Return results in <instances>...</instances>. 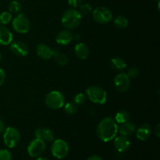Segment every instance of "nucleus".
I'll list each match as a JSON object with an SVG mask.
<instances>
[{
    "label": "nucleus",
    "mask_w": 160,
    "mask_h": 160,
    "mask_svg": "<svg viewBox=\"0 0 160 160\" xmlns=\"http://www.w3.org/2000/svg\"><path fill=\"white\" fill-rule=\"evenodd\" d=\"M81 14L78 9L72 8L66 10L63 12L61 19V22L64 28L72 30L78 28L81 22Z\"/></svg>",
    "instance_id": "2"
},
{
    "label": "nucleus",
    "mask_w": 160,
    "mask_h": 160,
    "mask_svg": "<svg viewBox=\"0 0 160 160\" xmlns=\"http://www.w3.org/2000/svg\"><path fill=\"white\" fill-rule=\"evenodd\" d=\"M37 160H49V159H48V158H46V157H42V156H39V157H38Z\"/></svg>",
    "instance_id": "36"
},
{
    "label": "nucleus",
    "mask_w": 160,
    "mask_h": 160,
    "mask_svg": "<svg viewBox=\"0 0 160 160\" xmlns=\"http://www.w3.org/2000/svg\"><path fill=\"white\" fill-rule=\"evenodd\" d=\"M114 24L118 28H125L128 25V20L123 16H118L114 19Z\"/></svg>",
    "instance_id": "24"
},
{
    "label": "nucleus",
    "mask_w": 160,
    "mask_h": 160,
    "mask_svg": "<svg viewBox=\"0 0 160 160\" xmlns=\"http://www.w3.org/2000/svg\"><path fill=\"white\" fill-rule=\"evenodd\" d=\"M130 119V113L127 110H120L119 112H117L115 117V121L117 123L120 124V123H125V122L128 121Z\"/></svg>",
    "instance_id": "21"
},
{
    "label": "nucleus",
    "mask_w": 160,
    "mask_h": 160,
    "mask_svg": "<svg viewBox=\"0 0 160 160\" xmlns=\"http://www.w3.org/2000/svg\"><path fill=\"white\" fill-rule=\"evenodd\" d=\"M139 69L136 67H132L128 70V73L127 75L128 76L129 78H136L139 75Z\"/></svg>",
    "instance_id": "29"
},
{
    "label": "nucleus",
    "mask_w": 160,
    "mask_h": 160,
    "mask_svg": "<svg viewBox=\"0 0 160 160\" xmlns=\"http://www.w3.org/2000/svg\"><path fill=\"white\" fill-rule=\"evenodd\" d=\"M118 133V123L111 117L102 119L97 127V135L104 142L112 141Z\"/></svg>",
    "instance_id": "1"
},
{
    "label": "nucleus",
    "mask_w": 160,
    "mask_h": 160,
    "mask_svg": "<svg viewBox=\"0 0 160 160\" xmlns=\"http://www.w3.org/2000/svg\"><path fill=\"white\" fill-rule=\"evenodd\" d=\"M110 65L113 70H118V71L124 70L127 67L126 62L124 61V59L120 57L112 58L110 60Z\"/></svg>",
    "instance_id": "20"
},
{
    "label": "nucleus",
    "mask_w": 160,
    "mask_h": 160,
    "mask_svg": "<svg viewBox=\"0 0 160 160\" xmlns=\"http://www.w3.org/2000/svg\"><path fill=\"white\" fill-rule=\"evenodd\" d=\"M36 53L40 59L43 60H48L54 54V50L45 44H39L36 48Z\"/></svg>",
    "instance_id": "13"
},
{
    "label": "nucleus",
    "mask_w": 160,
    "mask_h": 160,
    "mask_svg": "<svg viewBox=\"0 0 160 160\" xmlns=\"http://www.w3.org/2000/svg\"><path fill=\"white\" fill-rule=\"evenodd\" d=\"M0 160H12V155L7 149L0 150Z\"/></svg>",
    "instance_id": "30"
},
{
    "label": "nucleus",
    "mask_w": 160,
    "mask_h": 160,
    "mask_svg": "<svg viewBox=\"0 0 160 160\" xmlns=\"http://www.w3.org/2000/svg\"><path fill=\"white\" fill-rule=\"evenodd\" d=\"M74 54L78 58L81 59H87L89 55V49L85 44L79 42L74 47Z\"/></svg>",
    "instance_id": "19"
},
{
    "label": "nucleus",
    "mask_w": 160,
    "mask_h": 160,
    "mask_svg": "<svg viewBox=\"0 0 160 160\" xmlns=\"http://www.w3.org/2000/svg\"><path fill=\"white\" fill-rule=\"evenodd\" d=\"M45 102L50 109H59L63 107L65 104V98L63 95L59 91H52L45 96Z\"/></svg>",
    "instance_id": "4"
},
{
    "label": "nucleus",
    "mask_w": 160,
    "mask_h": 160,
    "mask_svg": "<svg viewBox=\"0 0 160 160\" xmlns=\"http://www.w3.org/2000/svg\"><path fill=\"white\" fill-rule=\"evenodd\" d=\"M45 150V142L39 138L34 139L28 147V152L30 156L38 158L42 156Z\"/></svg>",
    "instance_id": "9"
},
{
    "label": "nucleus",
    "mask_w": 160,
    "mask_h": 160,
    "mask_svg": "<svg viewBox=\"0 0 160 160\" xmlns=\"http://www.w3.org/2000/svg\"><path fill=\"white\" fill-rule=\"evenodd\" d=\"M12 34L7 28L0 25V45H10L12 42Z\"/></svg>",
    "instance_id": "17"
},
{
    "label": "nucleus",
    "mask_w": 160,
    "mask_h": 160,
    "mask_svg": "<svg viewBox=\"0 0 160 160\" xmlns=\"http://www.w3.org/2000/svg\"><path fill=\"white\" fill-rule=\"evenodd\" d=\"M52 57H54L56 62L59 66H64L68 62L67 56L63 53L60 52L54 51V54H53Z\"/></svg>",
    "instance_id": "22"
},
{
    "label": "nucleus",
    "mask_w": 160,
    "mask_h": 160,
    "mask_svg": "<svg viewBox=\"0 0 160 160\" xmlns=\"http://www.w3.org/2000/svg\"><path fill=\"white\" fill-rule=\"evenodd\" d=\"M136 126L129 120L125 123H120V126H118V132L120 134L124 136H130L135 132Z\"/></svg>",
    "instance_id": "18"
},
{
    "label": "nucleus",
    "mask_w": 160,
    "mask_h": 160,
    "mask_svg": "<svg viewBox=\"0 0 160 160\" xmlns=\"http://www.w3.org/2000/svg\"><path fill=\"white\" fill-rule=\"evenodd\" d=\"M2 54H1V53H0V62H1V61H2Z\"/></svg>",
    "instance_id": "37"
},
{
    "label": "nucleus",
    "mask_w": 160,
    "mask_h": 160,
    "mask_svg": "<svg viewBox=\"0 0 160 160\" xmlns=\"http://www.w3.org/2000/svg\"><path fill=\"white\" fill-rule=\"evenodd\" d=\"M5 80H6V73L2 69L0 68V86L5 82Z\"/></svg>",
    "instance_id": "32"
},
{
    "label": "nucleus",
    "mask_w": 160,
    "mask_h": 160,
    "mask_svg": "<svg viewBox=\"0 0 160 160\" xmlns=\"http://www.w3.org/2000/svg\"><path fill=\"white\" fill-rule=\"evenodd\" d=\"M10 50L14 55L20 57H24L28 54V45L20 41H15L10 43Z\"/></svg>",
    "instance_id": "11"
},
{
    "label": "nucleus",
    "mask_w": 160,
    "mask_h": 160,
    "mask_svg": "<svg viewBox=\"0 0 160 160\" xmlns=\"http://www.w3.org/2000/svg\"><path fill=\"white\" fill-rule=\"evenodd\" d=\"M152 134V128L148 123H143L136 131V137L138 140L145 142Z\"/></svg>",
    "instance_id": "16"
},
{
    "label": "nucleus",
    "mask_w": 160,
    "mask_h": 160,
    "mask_svg": "<svg viewBox=\"0 0 160 160\" xmlns=\"http://www.w3.org/2000/svg\"><path fill=\"white\" fill-rule=\"evenodd\" d=\"M83 0H68V3L73 8L78 7L82 4Z\"/></svg>",
    "instance_id": "31"
},
{
    "label": "nucleus",
    "mask_w": 160,
    "mask_h": 160,
    "mask_svg": "<svg viewBox=\"0 0 160 160\" xmlns=\"http://www.w3.org/2000/svg\"><path fill=\"white\" fill-rule=\"evenodd\" d=\"M73 39V34L69 30H63L58 33L56 37V42L61 45H67L70 44Z\"/></svg>",
    "instance_id": "15"
},
{
    "label": "nucleus",
    "mask_w": 160,
    "mask_h": 160,
    "mask_svg": "<svg viewBox=\"0 0 160 160\" xmlns=\"http://www.w3.org/2000/svg\"><path fill=\"white\" fill-rule=\"evenodd\" d=\"M86 95L83 93H78L73 98V102L77 105V106H81L84 104L86 101Z\"/></svg>",
    "instance_id": "28"
},
{
    "label": "nucleus",
    "mask_w": 160,
    "mask_h": 160,
    "mask_svg": "<svg viewBox=\"0 0 160 160\" xmlns=\"http://www.w3.org/2000/svg\"><path fill=\"white\" fill-rule=\"evenodd\" d=\"M12 20V14L11 12H7V11H5L2 12V13H0V25H4L7 24Z\"/></svg>",
    "instance_id": "26"
},
{
    "label": "nucleus",
    "mask_w": 160,
    "mask_h": 160,
    "mask_svg": "<svg viewBox=\"0 0 160 160\" xmlns=\"http://www.w3.org/2000/svg\"><path fill=\"white\" fill-rule=\"evenodd\" d=\"M93 19L98 23L106 24L112 18V13L109 9L105 6H98L92 11Z\"/></svg>",
    "instance_id": "8"
},
{
    "label": "nucleus",
    "mask_w": 160,
    "mask_h": 160,
    "mask_svg": "<svg viewBox=\"0 0 160 160\" xmlns=\"http://www.w3.org/2000/svg\"><path fill=\"white\" fill-rule=\"evenodd\" d=\"M34 135L36 138H39L44 142H53L54 141V134L49 128H38L34 131Z\"/></svg>",
    "instance_id": "14"
},
{
    "label": "nucleus",
    "mask_w": 160,
    "mask_h": 160,
    "mask_svg": "<svg viewBox=\"0 0 160 160\" xmlns=\"http://www.w3.org/2000/svg\"><path fill=\"white\" fill-rule=\"evenodd\" d=\"M52 154L56 159H63L68 155L69 145L62 139H56L52 142L51 146Z\"/></svg>",
    "instance_id": "7"
},
{
    "label": "nucleus",
    "mask_w": 160,
    "mask_h": 160,
    "mask_svg": "<svg viewBox=\"0 0 160 160\" xmlns=\"http://www.w3.org/2000/svg\"><path fill=\"white\" fill-rule=\"evenodd\" d=\"M130 145H131V142H130L129 138L128 136L124 135H120L116 136L114 138V146H115L116 149L120 152H123L127 151L129 148Z\"/></svg>",
    "instance_id": "12"
},
{
    "label": "nucleus",
    "mask_w": 160,
    "mask_h": 160,
    "mask_svg": "<svg viewBox=\"0 0 160 160\" xmlns=\"http://www.w3.org/2000/svg\"><path fill=\"white\" fill-rule=\"evenodd\" d=\"M22 10V6L18 1H13L11 2L9 5V12H12V13L15 14H19L20 13Z\"/></svg>",
    "instance_id": "23"
},
{
    "label": "nucleus",
    "mask_w": 160,
    "mask_h": 160,
    "mask_svg": "<svg viewBox=\"0 0 160 160\" xmlns=\"http://www.w3.org/2000/svg\"><path fill=\"white\" fill-rule=\"evenodd\" d=\"M87 160H103V159H102L101 156H98V155H94V156H92L89 158H88Z\"/></svg>",
    "instance_id": "34"
},
{
    "label": "nucleus",
    "mask_w": 160,
    "mask_h": 160,
    "mask_svg": "<svg viewBox=\"0 0 160 160\" xmlns=\"http://www.w3.org/2000/svg\"><path fill=\"white\" fill-rule=\"evenodd\" d=\"M20 140V134L17 128L8 127L3 132V141L8 148H12L17 146Z\"/></svg>",
    "instance_id": "5"
},
{
    "label": "nucleus",
    "mask_w": 160,
    "mask_h": 160,
    "mask_svg": "<svg viewBox=\"0 0 160 160\" xmlns=\"http://www.w3.org/2000/svg\"><path fill=\"white\" fill-rule=\"evenodd\" d=\"M130 84L131 81L127 73H118L114 79V86L120 92H126L130 88Z\"/></svg>",
    "instance_id": "10"
},
{
    "label": "nucleus",
    "mask_w": 160,
    "mask_h": 160,
    "mask_svg": "<svg viewBox=\"0 0 160 160\" xmlns=\"http://www.w3.org/2000/svg\"><path fill=\"white\" fill-rule=\"evenodd\" d=\"M156 135L157 136V138H159L160 136V125L159 123H158L157 126L156 128Z\"/></svg>",
    "instance_id": "35"
},
{
    "label": "nucleus",
    "mask_w": 160,
    "mask_h": 160,
    "mask_svg": "<svg viewBox=\"0 0 160 160\" xmlns=\"http://www.w3.org/2000/svg\"><path fill=\"white\" fill-rule=\"evenodd\" d=\"M5 129H6V126H5V123L2 120V119L0 118V133L4 132Z\"/></svg>",
    "instance_id": "33"
},
{
    "label": "nucleus",
    "mask_w": 160,
    "mask_h": 160,
    "mask_svg": "<svg viewBox=\"0 0 160 160\" xmlns=\"http://www.w3.org/2000/svg\"><path fill=\"white\" fill-rule=\"evenodd\" d=\"M79 12L82 15H88L91 13L92 11V7L89 3H84V4H81L79 6Z\"/></svg>",
    "instance_id": "27"
},
{
    "label": "nucleus",
    "mask_w": 160,
    "mask_h": 160,
    "mask_svg": "<svg viewBox=\"0 0 160 160\" xmlns=\"http://www.w3.org/2000/svg\"><path fill=\"white\" fill-rule=\"evenodd\" d=\"M12 26L14 31L19 34H25L29 31L31 23L27 16L20 12L13 19Z\"/></svg>",
    "instance_id": "6"
},
{
    "label": "nucleus",
    "mask_w": 160,
    "mask_h": 160,
    "mask_svg": "<svg viewBox=\"0 0 160 160\" xmlns=\"http://www.w3.org/2000/svg\"><path fill=\"white\" fill-rule=\"evenodd\" d=\"M64 111L69 115L75 114L78 111V106L73 102H68L64 104Z\"/></svg>",
    "instance_id": "25"
},
{
    "label": "nucleus",
    "mask_w": 160,
    "mask_h": 160,
    "mask_svg": "<svg viewBox=\"0 0 160 160\" xmlns=\"http://www.w3.org/2000/svg\"><path fill=\"white\" fill-rule=\"evenodd\" d=\"M86 97L91 102L96 104H105L107 101V93L102 88L98 86H91L86 90Z\"/></svg>",
    "instance_id": "3"
}]
</instances>
